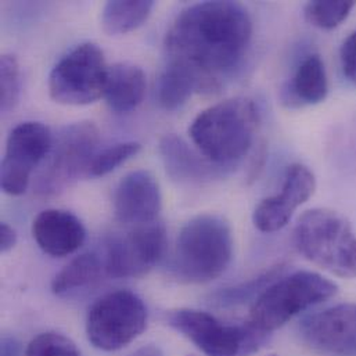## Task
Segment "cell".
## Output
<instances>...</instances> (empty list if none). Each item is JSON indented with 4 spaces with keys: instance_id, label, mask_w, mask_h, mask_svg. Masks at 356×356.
I'll list each match as a JSON object with an SVG mask.
<instances>
[{
    "instance_id": "13",
    "label": "cell",
    "mask_w": 356,
    "mask_h": 356,
    "mask_svg": "<svg viewBox=\"0 0 356 356\" xmlns=\"http://www.w3.org/2000/svg\"><path fill=\"white\" fill-rule=\"evenodd\" d=\"M315 188L314 172L302 164H293L286 172L280 193L262 200L257 205L252 213L255 227L264 233L283 229L291 220L294 212L314 195Z\"/></svg>"
},
{
    "instance_id": "3",
    "label": "cell",
    "mask_w": 356,
    "mask_h": 356,
    "mask_svg": "<svg viewBox=\"0 0 356 356\" xmlns=\"http://www.w3.org/2000/svg\"><path fill=\"white\" fill-rule=\"evenodd\" d=\"M233 257V233L229 222L216 213L191 218L180 229L174 270L187 283H208L219 277Z\"/></svg>"
},
{
    "instance_id": "18",
    "label": "cell",
    "mask_w": 356,
    "mask_h": 356,
    "mask_svg": "<svg viewBox=\"0 0 356 356\" xmlns=\"http://www.w3.org/2000/svg\"><path fill=\"white\" fill-rule=\"evenodd\" d=\"M160 153L167 172L172 179L202 180L213 177L218 171L216 165L197 156L187 143L175 135H167L161 139Z\"/></svg>"
},
{
    "instance_id": "5",
    "label": "cell",
    "mask_w": 356,
    "mask_h": 356,
    "mask_svg": "<svg viewBox=\"0 0 356 356\" xmlns=\"http://www.w3.org/2000/svg\"><path fill=\"white\" fill-rule=\"evenodd\" d=\"M337 291L334 282L316 272H294L262 291L251 307L247 323L269 334L301 312L333 298Z\"/></svg>"
},
{
    "instance_id": "30",
    "label": "cell",
    "mask_w": 356,
    "mask_h": 356,
    "mask_svg": "<svg viewBox=\"0 0 356 356\" xmlns=\"http://www.w3.org/2000/svg\"><path fill=\"white\" fill-rule=\"evenodd\" d=\"M128 356H167L164 354V351L153 344L149 346H143L140 348H138L136 351H134L131 355Z\"/></svg>"
},
{
    "instance_id": "20",
    "label": "cell",
    "mask_w": 356,
    "mask_h": 356,
    "mask_svg": "<svg viewBox=\"0 0 356 356\" xmlns=\"http://www.w3.org/2000/svg\"><path fill=\"white\" fill-rule=\"evenodd\" d=\"M152 0H111L102 11V26L108 35H124L142 26L152 14Z\"/></svg>"
},
{
    "instance_id": "31",
    "label": "cell",
    "mask_w": 356,
    "mask_h": 356,
    "mask_svg": "<svg viewBox=\"0 0 356 356\" xmlns=\"http://www.w3.org/2000/svg\"><path fill=\"white\" fill-rule=\"evenodd\" d=\"M268 356H276V355H268Z\"/></svg>"
},
{
    "instance_id": "11",
    "label": "cell",
    "mask_w": 356,
    "mask_h": 356,
    "mask_svg": "<svg viewBox=\"0 0 356 356\" xmlns=\"http://www.w3.org/2000/svg\"><path fill=\"white\" fill-rule=\"evenodd\" d=\"M51 142L50 129L39 122H22L10 132L0 170L6 194L17 197L26 191L33 170L47 156Z\"/></svg>"
},
{
    "instance_id": "24",
    "label": "cell",
    "mask_w": 356,
    "mask_h": 356,
    "mask_svg": "<svg viewBox=\"0 0 356 356\" xmlns=\"http://www.w3.org/2000/svg\"><path fill=\"white\" fill-rule=\"evenodd\" d=\"M142 150V145L138 142H122L117 143L102 153L96 154L89 175L90 177H104L114 170H117L121 164L127 163L128 160L138 156Z\"/></svg>"
},
{
    "instance_id": "27",
    "label": "cell",
    "mask_w": 356,
    "mask_h": 356,
    "mask_svg": "<svg viewBox=\"0 0 356 356\" xmlns=\"http://www.w3.org/2000/svg\"><path fill=\"white\" fill-rule=\"evenodd\" d=\"M340 58L344 75L356 86V32L344 40L340 50Z\"/></svg>"
},
{
    "instance_id": "16",
    "label": "cell",
    "mask_w": 356,
    "mask_h": 356,
    "mask_svg": "<svg viewBox=\"0 0 356 356\" xmlns=\"http://www.w3.org/2000/svg\"><path fill=\"white\" fill-rule=\"evenodd\" d=\"M329 79L321 56L311 54L297 67L290 82L283 88L282 100L289 107L315 106L326 100Z\"/></svg>"
},
{
    "instance_id": "21",
    "label": "cell",
    "mask_w": 356,
    "mask_h": 356,
    "mask_svg": "<svg viewBox=\"0 0 356 356\" xmlns=\"http://www.w3.org/2000/svg\"><path fill=\"white\" fill-rule=\"evenodd\" d=\"M102 270H104V264L95 252L82 254L54 276L51 291L56 296L63 297L86 289L100 279Z\"/></svg>"
},
{
    "instance_id": "4",
    "label": "cell",
    "mask_w": 356,
    "mask_h": 356,
    "mask_svg": "<svg viewBox=\"0 0 356 356\" xmlns=\"http://www.w3.org/2000/svg\"><path fill=\"white\" fill-rule=\"evenodd\" d=\"M294 244L316 266L339 277H356V233L337 211L314 208L304 212L294 229Z\"/></svg>"
},
{
    "instance_id": "22",
    "label": "cell",
    "mask_w": 356,
    "mask_h": 356,
    "mask_svg": "<svg viewBox=\"0 0 356 356\" xmlns=\"http://www.w3.org/2000/svg\"><path fill=\"white\" fill-rule=\"evenodd\" d=\"M283 270L284 266L277 265L245 283L222 289L211 296V302L219 308H229L244 304L254 297L258 298L266 287H269L275 280L282 276Z\"/></svg>"
},
{
    "instance_id": "28",
    "label": "cell",
    "mask_w": 356,
    "mask_h": 356,
    "mask_svg": "<svg viewBox=\"0 0 356 356\" xmlns=\"http://www.w3.org/2000/svg\"><path fill=\"white\" fill-rule=\"evenodd\" d=\"M17 244V232L8 223H0V251L1 254L8 252Z\"/></svg>"
},
{
    "instance_id": "25",
    "label": "cell",
    "mask_w": 356,
    "mask_h": 356,
    "mask_svg": "<svg viewBox=\"0 0 356 356\" xmlns=\"http://www.w3.org/2000/svg\"><path fill=\"white\" fill-rule=\"evenodd\" d=\"M21 75L19 65L14 56L3 54L0 60V111L8 113L19 99Z\"/></svg>"
},
{
    "instance_id": "29",
    "label": "cell",
    "mask_w": 356,
    "mask_h": 356,
    "mask_svg": "<svg viewBox=\"0 0 356 356\" xmlns=\"http://www.w3.org/2000/svg\"><path fill=\"white\" fill-rule=\"evenodd\" d=\"M22 350L18 340L4 336L0 343V356H21Z\"/></svg>"
},
{
    "instance_id": "23",
    "label": "cell",
    "mask_w": 356,
    "mask_h": 356,
    "mask_svg": "<svg viewBox=\"0 0 356 356\" xmlns=\"http://www.w3.org/2000/svg\"><path fill=\"white\" fill-rule=\"evenodd\" d=\"M355 1H309L304 7L305 18L314 26L321 29H334L341 25L353 8L355 7Z\"/></svg>"
},
{
    "instance_id": "9",
    "label": "cell",
    "mask_w": 356,
    "mask_h": 356,
    "mask_svg": "<svg viewBox=\"0 0 356 356\" xmlns=\"http://www.w3.org/2000/svg\"><path fill=\"white\" fill-rule=\"evenodd\" d=\"M108 67L103 50L82 43L67 53L49 75L50 97L64 106H88L104 96Z\"/></svg>"
},
{
    "instance_id": "26",
    "label": "cell",
    "mask_w": 356,
    "mask_h": 356,
    "mask_svg": "<svg viewBox=\"0 0 356 356\" xmlns=\"http://www.w3.org/2000/svg\"><path fill=\"white\" fill-rule=\"evenodd\" d=\"M25 356H81L76 344L57 332L36 336L26 347Z\"/></svg>"
},
{
    "instance_id": "6",
    "label": "cell",
    "mask_w": 356,
    "mask_h": 356,
    "mask_svg": "<svg viewBox=\"0 0 356 356\" xmlns=\"http://www.w3.org/2000/svg\"><path fill=\"white\" fill-rule=\"evenodd\" d=\"M99 131L92 122L64 127L54 138L42 161L33 191L40 198H53L89 175L96 157Z\"/></svg>"
},
{
    "instance_id": "8",
    "label": "cell",
    "mask_w": 356,
    "mask_h": 356,
    "mask_svg": "<svg viewBox=\"0 0 356 356\" xmlns=\"http://www.w3.org/2000/svg\"><path fill=\"white\" fill-rule=\"evenodd\" d=\"M167 322L205 356L251 355L268 339V333L250 323L245 326L225 325L208 312L188 308L171 311Z\"/></svg>"
},
{
    "instance_id": "17",
    "label": "cell",
    "mask_w": 356,
    "mask_h": 356,
    "mask_svg": "<svg viewBox=\"0 0 356 356\" xmlns=\"http://www.w3.org/2000/svg\"><path fill=\"white\" fill-rule=\"evenodd\" d=\"M146 93V74L138 65L118 63L108 67L104 99L108 107L118 113L135 110Z\"/></svg>"
},
{
    "instance_id": "10",
    "label": "cell",
    "mask_w": 356,
    "mask_h": 356,
    "mask_svg": "<svg viewBox=\"0 0 356 356\" xmlns=\"http://www.w3.org/2000/svg\"><path fill=\"white\" fill-rule=\"evenodd\" d=\"M167 230L163 223H147L107 244L104 272L114 279L140 277L163 258Z\"/></svg>"
},
{
    "instance_id": "14",
    "label": "cell",
    "mask_w": 356,
    "mask_h": 356,
    "mask_svg": "<svg viewBox=\"0 0 356 356\" xmlns=\"http://www.w3.org/2000/svg\"><path fill=\"white\" fill-rule=\"evenodd\" d=\"M161 207L160 184L149 171L139 170L128 174L115 188L114 212L121 223H152L159 216Z\"/></svg>"
},
{
    "instance_id": "15",
    "label": "cell",
    "mask_w": 356,
    "mask_h": 356,
    "mask_svg": "<svg viewBox=\"0 0 356 356\" xmlns=\"http://www.w3.org/2000/svg\"><path fill=\"white\" fill-rule=\"evenodd\" d=\"M32 236L44 254L63 258L82 247L86 230L74 213L63 209H44L32 222Z\"/></svg>"
},
{
    "instance_id": "12",
    "label": "cell",
    "mask_w": 356,
    "mask_h": 356,
    "mask_svg": "<svg viewBox=\"0 0 356 356\" xmlns=\"http://www.w3.org/2000/svg\"><path fill=\"white\" fill-rule=\"evenodd\" d=\"M301 340L314 351L330 356H356V304H339L304 318Z\"/></svg>"
},
{
    "instance_id": "19",
    "label": "cell",
    "mask_w": 356,
    "mask_h": 356,
    "mask_svg": "<svg viewBox=\"0 0 356 356\" xmlns=\"http://www.w3.org/2000/svg\"><path fill=\"white\" fill-rule=\"evenodd\" d=\"M201 78L187 65L170 61L157 83L159 104L167 111L184 106L195 90H202Z\"/></svg>"
},
{
    "instance_id": "7",
    "label": "cell",
    "mask_w": 356,
    "mask_h": 356,
    "mask_svg": "<svg viewBox=\"0 0 356 356\" xmlns=\"http://www.w3.org/2000/svg\"><path fill=\"white\" fill-rule=\"evenodd\" d=\"M147 326V308L132 291L118 290L100 297L86 316L89 343L106 353L122 350L135 341Z\"/></svg>"
},
{
    "instance_id": "1",
    "label": "cell",
    "mask_w": 356,
    "mask_h": 356,
    "mask_svg": "<svg viewBox=\"0 0 356 356\" xmlns=\"http://www.w3.org/2000/svg\"><path fill=\"white\" fill-rule=\"evenodd\" d=\"M252 36V21L237 1H202L184 8L167 32L170 61L191 68L204 89L218 86L243 61Z\"/></svg>"
},
{
    "instance_id": "2",
    "label": "cell",
    "mask_w": 356,
    "mask_h": 356,
    "mask_svg": "<svg viewBox=\"0 0 356 356\" xmlns=\"http://www.w3.org/2000/svg\"><path fill=\"white\" fill-rule=\"evenodd\" d=\"M259 125L254 100L234 97L200 113L188 128L198 152L216 167L238 163L250 152Z\"/></svg>"
}]
</instances>
